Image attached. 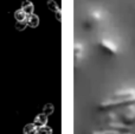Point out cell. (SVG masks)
I'll use <instances>...</instances> for the list:
<instances>
[{
  "label": "cell",
  "mask_w": 135,
  "mask_h": 134,
  "mask_svg": "<svg viewBox=\"0 0 135 134\" xmlns=\"http://www.w3.org/2000/svg\"><path fill=\"white\" fill-rule=\"evenodd\" d=\"M21 1H23V2H24V1H26V0H21Z\"/></svg>",
  "instance_id": "cell-20"
},
{
  "label": "cell",
  "mask_w": 135,
  "mask_h": 134,
  "mask_svg": "<svg viewBox=\"0 0 135 134\" xmlns=\"http://www.w3.org/2000/svg\"><path fill=\"white\" fill-rule=\"evenodd\" d=\"M117 119H119V115H116V114H114V113H108V114H105V115H103L102 121L105 123H110V122H115Z\"/></svg>",
  "instance_id": "cell-9"
},
{
  "label": "cell",
  "mask_w": 135,
  "mask_h": 134,
  "mask_svg": "<svg viewBox=\"0 0 135 134\" xmlns=\"http://www.w3.org/2000/svg\"><path fill=\"white\" fill-rule=\"evenodd\" d=\"M14 18L17 19V21H26L27 16H26V13L23 11V9L19 8V9H17V11L14 12Z\"/></svg>",
  "instance_id": "cell-11"
},
{
  "label": "cell",
  "mask_w": 135,
  "mask_h": 134,
  "mask_svg": "<svg viewBox=\"0 0 135 134\" xmlns=\"http://www.w3.org/2000/svg\"><path fill=\"white\" fill-rule=\"evenodd\" d=\"M21 9L26 13V16H31V14H33L35 6H33V4L30 1V0H26V1H24L23 5H21Z\"/></svg>",
  "instance_id": "cell-7"
},
{
  "label": "cell",
  "mask_w": 135,
  "mask_h": 134,
  "mask_svg": "<svg viewBox=\"0 0 135 134\" xmlns=\"http://www.w3.org/2000/svg\"><path fill=\"white\" fill-rule=\"evenodd\" d=\"M135 97V89H120L110 96L113 100H127Z\"/></svg>",
  "instance_id": "cell-3"
},
{
  "label": "cell",
  "mask_w": 135,
  "mask_h": 134,
  "mask_svg": "<svg viewBox=\"0 0 135 134\" xmlns=\"http://www.w3.org/2000/svg\"><path fill=\"white\" fill-rule=\"evenodd\" d=\"M128 104H135V97L133 99H127V100H113L109 99L107 101H103L100 103L98 109L100 111H107V109L117 108L121 106H128Z\"/></svg>",
  "instance_id": "cell-1"
},
{
  "label": "cell",
  "mask_w": 135,
  "mask_h": 134,
  "mask_svg": "<svg viewBox=\"0 0 135 134\" xmlns=\"http://www.w3.org/2000/svg\"><path fill=\"white\" fill-rule=\"evenodd\" d=\"M26 23H27V26H30V27H37L39 25V17L36 16L35 13L31 14V16H27Z\"/></svg>",
  "instance_id": "cell-8"
},
{
  "label": "cell",
  "mask_w": 135,
  "mask_h": 134,
  "mask_svg": "<svg viewBox=\"0 0 135 134\" xmlns=\"http://www.w3.org/2000/svg\"><path fill=\"white\" fill-rule=\"evenodd\" d=\"M123 134H132V133H123Z\"/></svg>",
  "instance_id": "cell-19"
},
{
  "label": "cell",
  "mask_w": 135,
  "mask_h": 134,
  "mask_svg": "<svg viewBox=\"0 0 135 134\" xmlns=\"http://www.w3.org/2000/svg\"><path fill=\"white\" fill-rule=\"evenodd\" d=\"M107 128H109V131H115V132H119L121 134L131 133V131H132V126L126 125V123H123V122H119V121L107 123Z\"/></svg>",
  "instance_id": "cell-4"
},
{
  "label": "cell",
  "mask_w": 135,
  "mask_h": 134,
  "mask_svg": "<svg viewBox=\"0 0 135 134\" xmlns=\"http://www.w3.org/2000/svg\"><path fill=\"white\" fill-rule=\"evenodd\" d=\"M83 45L81 43L75 45V58L76 59H81L82 58V55H83Z\"/></svg>",
  "instance_id": "cell-12"
},
{
  "label": "cell",
  "mask_w": 135,
  "mask_h": 134,
  "mask_svg": "<svg viewBox=\"0 0 135 134\" xmlns=\"http://www.w3.org/2000/svg\"><path fill=\"white\" fill-rule=\"evenodd\" d=\"M37 134H52V128L49 127V126L39 127L37 131Z\"/></svg>",
  "instance_id": "cell-15"
},
{
  "label": "cell",
  "mask_w": 135,
  "mask_h": 134,
  "mask_svg": "<svg viewBox=\"0 0 135 134\" xmlns=\"http://www.w3.org/2000/svg\"><path fill=\"white\" fill-rule=\"evenodd\" d=\"M37 131H38V128L36 127V125L32 122V123H27V125L24 127L23 133L24 134H37Z\"/></svg>",
  "instance_id": "cell-10"
},
{
  "label": "cell",
  "mask_w": 135,
  "mask_h": 134,
  "mask_svg": "<svg viewBox=\"0 0 135 134\" xmlns=\"http://www.w3.org/2000/svg\"><path fill=\"white\" fill-rule=\"evenodd\" d=\"M122 122L126 123V125H129V126H132V123L135 122V104L129 107L126 111L124 115L122 116Z\"/></svg>",
  "instance_id": "cell-5"
},
{
  "label": "cell",
  "mask_w": 135,
  "mask_h": 134,
  "mask_svg": "<svg viewBox=\"0 0 135 134\" xmlns=\"http://www.w3.org/2000/svg\"><path fill=\"white\" fill-rule=\"evenodd\" d=\"M91 134H121V133L115 132V131H105V130H103V131H95V132H93Z\"/></svg>",
  "instance_id": "cell-17"
},
{
  "label": "cell",
  "mask_w": 135,
  "mask_h": 134,
  "mask_svg": "<svg viewBox=\"0 0 135 134\" xmlns=\"http://www.w3.org/2000/svg\"><path fill=\"white\" fill-rule=\"evenodd\" d=\"M54 111H55V107L52 103H46L43 107V113H44L45 115H51V114L54 113Z\"/></svg>",
  "instance_id": "cell-13"
},
{
  "label": "cell",
  "mask_w": 135,
  "mask_h": 134,
  "mask_svg": "<svg viewBox=\"0 0 135 134\" xmlns=\"http://www.w3.org/2000/svg\"><path fill=\"white\" fill-rule=\"evenodd\" d=\"M98 45H100V47L103 50V51H105L107 54L112 55V56H114V55L117 54V46L114 42H112V40L105 39V38L104 39H101L100 43H98Z\"/></svg>",
  "instance_id": "cell-2"
},
{
  "label": "cell",
  "mask_w": 135,
  "mask_h": 134,
  "mask_svg": "<svg viewBox=\"0 0 135 134\" xmlns=\"http://www.w3.org/2000/svg\"><path fill=\"white\" fill-rule=\"evenodd\" d=\"M33 123L36 125V127H37V128L46 126V123H47V115H45L44 113L38 114V115L35 118V121H33Z\"/></svg>",
  "instance_id": "cell-6"
},
{
  "label": "cell",
  "mask_w": 135,
  "mask_h": 134,
  "mask_svg": "<svg viewBox=\"0 0 135 134\" xmlns=\"http://www.w3.org/2000/svg\"><path fill=\"white\" fill-rule=\"evenodd\" d=\"M47 7H49V9H51L52 12H55V13H56L57 11H59V9H61L55 0H49V1H47Z\"/></svg>",
  "instance_id": "cell-14"
},
{
  "label": "cell",
  "mask_w": 135,
  "mask_h": 134,
  "mask_svg": "<svg viewBox=\"0 0 135 134\" xmlns=\"http://www.w3.org/2000/svg\"><path fill=\"white\" fill-rule=\"evenodd\" d=\"M27 26V23L26 21H17L16 23V28L18 31H24Z\"/></svg>",
  "instance_id": "cell-16"
},
{
  "label": "cell",
  "mask_w": 135,
  "mask_h": 134,
  "mask_svg": "<svg viewBox=\"0 0 135 134\" xmlns=\"http://www.w3.org/2000/svg\"><path fill=\"white\" fill-rule=\"evenodd\" d=\"M55 14H56V19L59 21V23H61V21H62V11L59 9V11H57Z\"/></svg>",
  "instance_id": "cell-18"
}]
</instances>
